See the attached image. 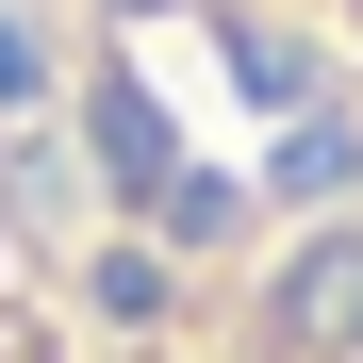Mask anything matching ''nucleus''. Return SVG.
<instances>
[{
    "instance_id": "obj_3",
    "label": "nucleus",
    "mask_w": 363,
    "mask_h": 363,
    "mask_svg": "<svg viewBox=\"0 0 363 363\" xmlns=\"http://www.w3.org/2000/svg\"><path fill=\"white\" fill-rule=\"evenodd\" d=\"M0 99H33V33L17 17H0Z\"/></svg>"
},
{
    "instance_id": "obj_1",
    "label": "nucleus",
    "mask_w": 363,
    "mask_h": 363,
    "mask_svg": "<svg viewBox=\"0 0 363 363\" xmlns=\"http://www.w3.org/2000/svg\"><path fill=\"white\" fill-rule=\"evenodd\" d=\"M297 363H363V231H330V248L281 264V314H264Z\"/></svg>"
},
{
    "instance_id": "obj_2",
    "label": "nucleus",
    "mask_w": 363,
    "mask_h": 363,
    "mask_svg": "<svg viewBox=\"0 0 363 363\" xmlns=\"http://www.w3.org/2000/svg\"><path fill=\"white\" fill-rule=\"evenodd\" d=\"M99 165H116V182H133V199H149V215H182V165H165V116H149L133 83H99Z\"/></svg>"
}]
</instances>
